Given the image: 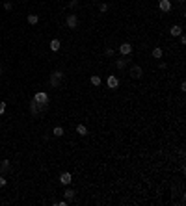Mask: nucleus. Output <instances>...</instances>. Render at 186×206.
<instances>
[{
  "instance_id": "1",
  "label": "nucleus",
  "mask_w": 186,
  "mask_h": 206,
  "mask_svg": "<svg viewBox=\"0 0 186 206\" xmlns=\"http://www.w3.org/2000/svg\"><path fill=\"white\" fill-rule=\"evenodd\" d=\"M47 110V104H39V102H36V100H32L30 102V113L34 115V117H37L41 112H45Z\"/></svg>"
},
{
  "instance_id": "2",
  "label": "nucleus",
  "mask_w": 186,
  "mask_h": 206,
  "mask_svg": "<svg viewBox=\"0 0 186 206\" xmlns=\"http://www.w3.org/2000/svg\"><path fill=\"white\" fill-rule=\"evenodd\" d=\"M62 80H63V73L62 71H54L52 74H50V78H48V84L52 85V87H58V85L62 84Z\"/></svg>"
},
{
  "instance_id": "3",
  "label": "nucleus",
  "mask_w": 186,
  "mask_h": 206,
  "mask_svg": "<svg viewBox=\"0 0 186 206\" xmlns=\"http://www.w3.org/2000/svg\"><path fill=\"white\" fill-rule=\"evenodd\" d=\"M34 100L39 102V104H48V95L45 91H37L36 95H34Z\"/></svg>"
},
{
  "instance_id": "4",
  "label": "nucleus",
  "mask_w": 186,
  "mask_h": 206,
  "mask_svg": "<svg viewBox=\"0 0 186 206\" xmlns=\"http://www.w3.org/2000/svg\"><path fill=\"white\" fill-rule=\"evenodd\" d=\"M65 22H67V26L71 28V30H74L78 26V17L74 13H71V15H67V19H65Z\"/></svg>"
},
{
  "instance_id": "5",
  "label": "nucleus",
  "mask_w": 186,
  "mask_h": 206,
  "mask_svg": "<svg viewBox=\"0 0 186 206\" xmlns=\"http://www.w3.org/2000/svg\"><path fill=\"white\" fill-rule=\"evenodd\" d=\"M119 52H121V56H130V54H132V45L130 43H121L119 45Z\"/></svg>"
},
{
  "instance_id": "6",
  "label": "nucleus",
  "mask_w": 186,
  "mask_h": 206,
  "mask_svg": "<svg viewBox=\"0 0 186 206\" xmlns=\"http://www.w3.org/2000/svg\"><path fill=\"white\" fill-rule=\"evenodd\" d=\"M60 182H62L63 186H71V182H73V175L69 173V171H65V173L60 175Z\"/></svg>"
},
{
  "instance_id": "7",
  "label": "nucleus",
  "mask_w": 186,
  "mask_h": 206,
  "mask_svg": "<svg viewBox=\"0 0 186 206\" xmlns=\"http://www.w3.org/2000/svg\"><path fill=\"white\" fill-rule=\"evenodd\" d=\"M106 84H108L110 89H117V87H119V78L115 76V74H110L108 80H106Z\"/></svg>"
},
{
  "instance_id": "8",
  "label": "nucleus",
  "mask_w": 186,
  "mask_h": 206,
  "mask_svg": "<svg viewBox=\"0 0 186 206\" xmlns=\"http://www.w3.org/2000/svg\"><path fill=\"white\" fill-rule=\"evenodd\" d=\"M142 74H143V69L140 65H132L130 67V76L132 78H142Z\"/></svg>"
},
{
  "instance_id": "9",
  "label": "nucleus",
  "mask_w": 186,
  "mask_h": 206,
  "mask_svg": "<svg viewBox=\"0 0 186 206\" xmlns=\"http://www.w3.org/2000/svg\"><path fill=\"white\" fill-rule=\"evenodd\" d=\"M158 8H160V11L168 13L169 9H171V0H160V2H158Z\"/></svg>"
},
{
  "instance_id": "10",
  "label": "nucleus",
  "mask_w": 186,
  "mask_h": 206,
  "mask_svg": "<svg viewBox=\"0 0 186 206\" xmlns=\"http://www.w3.org/2000/svg\"><path fill=\"white\" fill-rule=\"evenodd\" d=\"M8 171H11V162H9V160H2V162H0V173H8Z\"/></svg>"
},
{
  "instance_id": "11",
  "label": "nucleus",
  "mask_w": 186,
  "mask_h": 206,
  "mask_svg": "<svg viewBox=\"0 0 186 206\" xmlns=\"http://www.w3.org/2000/svg\"><path fill=\"white\" fill-rule=\"evenodd\" d=\"M128 61H130V59H128L127 56H121L119 59H115V67H117V69H125Z\"/></svg>"
},
{
  "instance_id": "12",
  "label": "nucleus",
  "mask_w": 186,
  "mask_h": 206,
  "mask_svg": "<svg viewBox=\"0 0 186 206\" xmlns=\"http://www.w3.org/2000/svg\"><path fill=\"white\" fill-rule=\"evenodd\" d=\"M169 34H171L173 37H179L180 34H182V26H179V24H173L171 30H169Z\"/></svg>"
},
{
  "instance_id": "13",
  "label": "nucleus",
  "mask_w": 186,
  "mask_h": 206,
  "mask_svg": "<svg viewBox=\"0 0 186 206\" xmlns=\"http://www.w3.org/2000/svg\"><path fill=\"white\" fill-rule=\"evenodd\" d=\"M63 197H65V200H67V203H71V200L74 199V191H73L71 188H67V189L63 191Z\"/></svg>"
},
{
  "instance_id": "14",
  "label": "nucleus",
  "mask_w": 186,
  "mask_h": 206,
  "mask_svg": "<svg viewBox=\"0 0 186 206\" xmlns=\"http://www.w3.org/2000/svg\"><path fill=\"white\" fill-rule=\"evenodd\" d=\"M162 56H164V50L160 48V47H154V48H153V58H154V59H160Z\"/></svg>"
},
{
  "instance_id": "15",
  "label": "nucleus",
  "mask_w": 186,
  "mask_h": 206,
  "mask_svg": "<svg viewBox=\"0 0 186 206\" xmlns=\"http://www.w3.org/2000/svg\"><path fill=\"white\" fill-rule=\"evenodd\" d=\"M60 47H62V43H60L58 39H52V41H50V50H52V52H58Z\"/></svg>"
},
{
  "instance_id": "16",
  "label": "nucleus",
  "mask_w": 186,
  "mask_h": 206,
  "mask_svg": "<svg viewBox=\"0 0 186 206\" xmlns=\"http://www.w3.org/2000/svg\"><path fill=\"white\" fill-rule=\"evenodd\" d=\"M77 134H78V135H86V134H88L86 124H77Z\"/></svg>"
},
{
  "instance_id": "17",
  "label": "nucleus",
  "mask_w": 186,
  "mask_h": 206,
  "mask_svg": "<svg viewBox=\"0 0 186 206\" xmlns=\"http://www.w3.org/2000/svg\"><path fill=\"white\" fill-rule=\"evenodd\" d=\"M26 21H28V24H37L39 22V17H37V15H28V17H26Z\"/></svg>"
},
{
  "instance_id": "18",
  "label": "nucleus",
  "mask_w": 186,
  "mask_h": 206,
  "mask_svg": "<svg viewBox=\"0 0 186 206\" xmlns=\"http://www.w3.org/2000/svg\"><path fill=\"white\" fill-rule=\"evenodd\" d=\"M52 134L56 135V138H62V135L65 134V130H63L62 126H54V130H52Z\"/></svg>"
},
{
  "instance_id": "19",
  "label": "nucleus",
  "mask_w": 186,
  "mask_h": 206,
  "mask_svg": "<svg viewBox=\"0 0 186 206\" xmlns=\"http://www.w3.org/2000/svg\"><path fill=\"white\" fill-rule=\"evenodd\" d=\"M91 84H93V85H100V76L93 74V76H91Z\"/></svg>"
},
{
  "instance_id": "20",
  "label": "nucleus",
  "mask_w": 186,
  "mask_h": 206,
  "mask_svg": "<svg viewBox=\"0 0 186 206\" xmlns=\"http://www.w3.org/2000/svg\"><path fill=\"white\" fill-rule=\"evenodd\" d=\"M104 56L112 58V56H114V48H106V50H104Z\"/></svg>"
},
{
  "instance_id": "21",
  "label": "nucleus",
  "mask_w": 186,
  "mask_h": 206,
  "mask_svg": "<svg viewBox=\"0 0 186 206\" xmlns=\"http://www.w3.org/2000/svg\"><path fill=\"white\" fill-rule=\"evenodd\" d=\"M99 9H100V13H104V11H108V4H100V6H99Z\"/></svg>"
},
{
  "instance_id": "22",
  "label": "nucleus",
  "mask_w": 186,
  "mask_h": 206,
  "mask_svg": "<svg viewBox=\"0 0 186 206\" xmlns=\"http://www.w3.org/2000/svg\"><path fill=\"white\" fill-rule=\"evenodd\" d=\"M6 184H8V180L4 178V175H0V188H4Z\"/></svg>"
},
{
  "instance_id": "23",
  "label": "nucleus",
  "mask_w": 186,
  "mask_h": 206,
  "mask_svg": "<svg viewBox=\"0 0 186 206\" xmlns=\"http://www.w3.org/2000/svg\"><path fill=\"white\" fill-rule=\"evenodd\" d=\"M78 6V0H71V2H69V8H77Z\"/></svg>"
},
{
  "instance_id": "24",
  "label": "nucleus",
  "mask_w": 186,
  "mask_h": 206,
  "mask_svg": "<svg viewBox=\"0 0 186 206\" xmlns=\"http://www.w3.org/2000/svg\"><path fill=\"white\" fill-rule=\"evenodd\" d=\"M11 8H13V4H11V2H6V4H4V9H8V11H9Z\"/></svg>"
},
{
  "instance_id": "25",
  "label": "nucleus",
  "mask_w": 186,
  "mask_h": 206,
  "mask_svg": "<svg viewBox=\"0 0 186 206\" xmlns=\"http://www.w3.org/2000/svg\"><path fill=\"white\" fill-rule=\"evenodd\" d=\"M4 112H6V104H4V102H0V115H2Z\"/></svg>"
},
{
  "instance_id": "26",
  "label": "nucleus",
  "mask_w": 186,
  "mask_h": 206,
  "mask_svg": "<svg viewBox=\"0 0 186 206\" xmlns=\"http://www.w3.org/2000/svg\"><path fill=\"white\" fill-rule=\"evenodd\" d=\"M179 37H180V45H186V37L182 36V34H180V36H179Z\"/></svg>"
},
{
  "instance_id": "27",
  "label": "nucleus",
  "mask_w": 186,
  "mask_h": 206,
  "mask_svg": "<svg viewBox=\"0 0 186 206\" xmlns=\"http://www.w3.org/2000/svg\"><path fill=\"white\" fill-rule=\"evenodd\" d=\"M69 203H67V200H60V203H58V206H67Z\"/></svg>"
},
{
  "instance_id": "28",
  "label": "nucleus",
  "mask_w": 186,
  "mask_h": 206,
  "mask_svg": "<svg viewBox=\"0 0 186 206\" xmlns=\"http://www.w3.org/2000/svg\"><path fill=\"white\" fill-rule=\"evenodd\" d=\"M177 2H179V4H184V0H177Z\"/></svg>"
},
{
  "instance_id": "29",
  "label": "nucleus",
  "mask_w": 186,
  "mask_h": 206,
  "mask_svg": "<svg viewBox=\"0 0 186 206\" xmlns=\"http://www.w3.org/2000/svg\"><path fill=\"white\" fill-rule=\"evenodd\" d=\"M0 74H2V69H0Z\"/></svg>"
}]
</instances>
